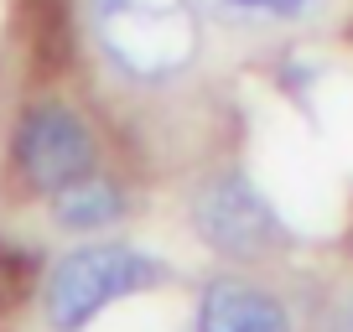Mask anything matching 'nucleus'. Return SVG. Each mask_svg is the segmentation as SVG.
Returning <instances> with one entry per match:
<instances>
[{
	"instance_id": "obj_8",
	"label": "nucleus",
	"mask_w": 353,
	"mask_h": 332,
	"mask_svg": "<svg viewBox=\"0 0 353 332\" xmlns=\"http://www.w3.org/2000/svg\"><path fill=\"white\" fill-rule=\"evenodd\" d=\"M327 332H353V296H343V301H338V311H332Z\"/></svg>"
},
{
	"instance_id": "obj_5",
	"label": "nucleus",
	"mask_w": 353,
	"mask_h": 332,
	"mask_svg": "<svg viewBox=\"0 0 353 332\" xmlns=\"http://www.w3.org/2000/svg\"><path fill=\"white\" fill-rule=\"evenodd\" d=\"M198 332H296L276 296L254 280L219 276L198 301Z\"/></svg>"
},
{
	"instance_id": "obj_7",
	"label": "nucleus",
	"mask_w": 353,
	"mask_h": 332,
	"mask_svg": "<svg viewBox=\"0 0 353 332\" xmlns=\"http://www.w3.org/2000/svg\"><path fill=\"white\" fill-rule=\"evenodd\" d=\"M213 6L239 21H312L327 0H213Z\"/></svg>"
},
{
	"instance_id": "obj_2",
	"label": "nucleus",
	"mask_w": 353,
	"mask_h": 332,
	"mask_svg": "<svg viewBox=\"0 0 353 332\" xmlns=\"http://www.w3.org/2000/svg\"><path fill=\"white\" fill-rule=\"evenodd\" d=\"M161 280V265L130 244H88L52 265L47 276V322L57 332H83L88 322L110 311L114 301L151 291Z\"/></svg>"
},
{
	"instance_id": "obj_3",
	"label": "nucleus",
	"mask_w": 353,
	"mask_h": 332,
	"mask_svg": "<svg viewBox=\"0 0 353 332\" xmlns=\"http://www.w3.org/2000/svg\"><path fill=\"white\" fill-rule=\"evenodd\" d=\"M192 229L223 260H265L281 249V218L244 172H219L192 198Z\"/></svg>"
},
{
	"instance_id": "obj_1",
	"label": "nucleus",
	"mask_w": 353,
	"mask_h": 332,
	"mask_svg": "<svg viewBox=\"0 0 353 332\" xmlns=\"http://www.w3.org/2000/svg\"><path fill=\"white\" fill-rule=\"evenodd\" d=\"M88 26L104 57L135 83L176 78L203 42L192 0H88Z\"/></svg>"
},
{
	"instance_id": "obj_6",
	"label": "nucleus",
	"mask_w": 353,
	"mask_h": 332,
	"mask_svg": "<svg viewBox=\"0 0 353 332\" xmlns=\"http://www.w3.org/2000/svg\"><path fill=\"white\" fill-rule=\"evenodd\" d=\"M120 218H125V192L110 177H99V172H88V177H78V182L52 192V223H63L73 234L110 229Z\"/></svg>"
},
{
	"instance_id": "obj_4",
	"label": "nucleus",
	"mask_w": 353,
	"mask_h": 332,
	"mask_svg": "<svg viewBox=\"0 0 353 332\" xmlns=\"http://www.w3.org/2000/svg\"><path fill=\"white\" fill-rule=\"evenodd\" d=\"M11 156H16V172L37 192H57L68 182L88 177V172H99L94 135H88V125L68 104H37V110H26L21 125H16Z\"/></svg>"
}]
</instances>
